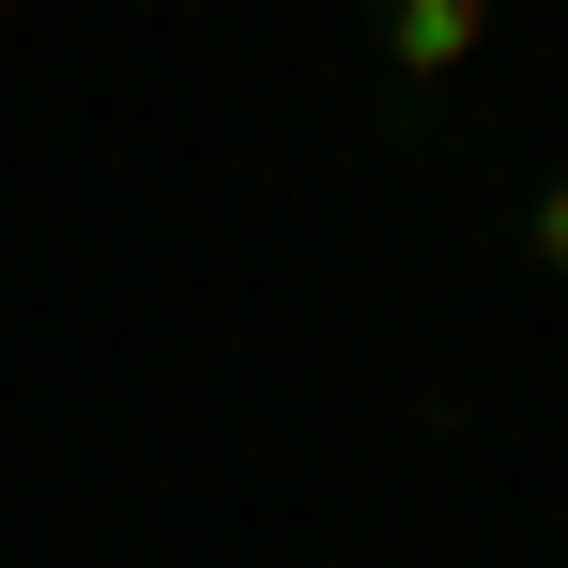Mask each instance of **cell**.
Returning a JSON list of instances; mask_svg holds the SVG:
<instances>
[{
  "label": "cell",
  "instance_id": "obj_2",
  "mask_svg": "<svg viewBox=\"0 0 568 568\" xmlns=\"http://www.w3.org/2000/svg\"><path fill=\"white\" fill-rule=\"evenodd\" d=\"M523 262L568 292V170H538V185H523Z\"/></svg>",
  "mask_w": 568,
  "mask_h": 568
},
{
  "label": "cell",
  "instance_id": "obj_1",
  "mask_svg": "<svg viewBox=\"0 0 568 568\" xmlns=\"http://www.w3.org/2000/svg\"><path fill=\"white\" fill-rule=\"evenodd\" d=\"M491 47V0H369V78H384V139L430 154L446 139V93Z\"/></svg>",
  "mask_w": 568,
  "mask_h": 568
}]
</instances>
